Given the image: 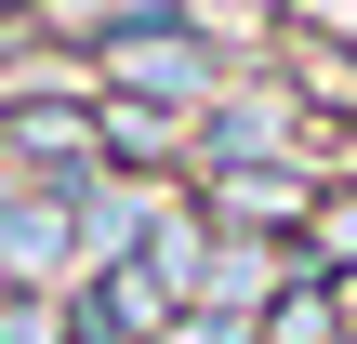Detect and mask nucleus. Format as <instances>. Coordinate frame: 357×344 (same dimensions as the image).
I'll return each instance as SVG.
<instances>
[{"mask_svg": "<svg viewBox=\"0 0 357 344\" xmlns=\"http://www.w3.org/2000/svg\"><path fill=\"white\" fill-rule=\"evenodd\" d=\"M0 146H13V133H0Z\"/></svg>", "mask_w": 357, "mask_h": 344, "instance_id": "7", "label": "nucleus"}, {"mask_svg": "<svg viewBox=\"0 0 357 344\" xmlns=\"http://www.w3.org/2000/svg\"><path fill=\"white\" fill-rule=\"evenodd\" d=\"M13 146H26V159H53V172H79V159H93V133H79V119H13Z\"/></svg>", "mask_w": 357, "mask_h": 344, "instance_id": "5", "label": "nucleus"}, {"mask_svg": "<svg viewBox=\"0 0 357 344\" xmlns=\"http://www.w3.org/2000/svg\"><path fill=\"white\" fill-rule=\"evenodd\" d=\"M212 212H225V225H278V212H305V199H291V172H225Z\"/></svg>", "mask_w": 357, "mask_h": 344, "instance_id": "4", "label": "nucleus"}, {"mask_svg": "<svg viewBox=\"0 0 357 344\" xmlns=\"http://www.w3.org/2000/svg\"><path fill=\"white\" fill-rule=\"evenodd\" d=\"M331 239H344V252H357V212H331Z\"/></svg>", "mask_w": 357, "mask_h": 344, "instance_id": "6", "label": "nucleus"}, {"mask_svg": "<svg viewBox=\"0 0 357 344\" xmlns=\"http://www.w3.org/2000/svg\"><path fill=\"white\" fill-rule=\"evenodd\" d=\"M199 292H212V305L238 318V305H265V292H278V252H252V239H225V252L199 265Z\"/></svg>", "mask_w": 357, "mask_h": 344, "instance_id": "3", "label": "nucleus"}, {"mask_svg": "<svg viewBox=\"0 0 357 344\" xmlns=\"http://www.w3.org/2000/svg\"><path fill=\"white\" fill-rule=\"evenodd\" d=\"M106 80H119V93H159V106H199V93H212V53H199L185 27H119V40H106Z\"/></svg>", "mask_w": 357, "mask_h": 344, "instance_id": "1", "label": "nucleus"}, {"mask_svg": "<svg viewBox=\"0 0 357 344\" xmlns=\"http://www.w3.org/2000/svg\"><path fill=\"white\" fill-rule=\"evenodd\" d=\"M66 199H0V278H53L66 265Z\"/></svg>", "mask_w": 357, "mask_h": 344, "instance_id": "2", "label": "nucleus"}]
</instances>
